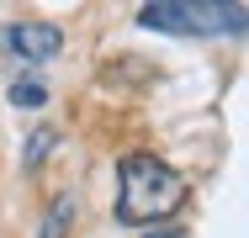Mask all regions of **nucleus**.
Masks as SVG:
<instances>
[{"mask_svg":"<svg viewBox=\"0 0 249 238\" xmlns=\"http://www.w3.org/2000/svg\"><path fill=\"white\" fill-rule=\"evenodd\" d=\"M180 201H186V180H180L164 159L127 153V159L117 164V217H122L127 228L164 222L170 212H180Z\"/></svg>","mask_w":249,"mask_h":238,"instance_id":"1","label":"nucleus"},{"mask_svg":"<svg viewBox=\"0 0 249 238\" xmlns=\"http://www.w3.org/2000/svg\"><path fill=\"white\" fill-rule=\"evenodd\" d=\"M138 27L149 32H170V37H244L249 32V11L228 5V0H159L138 11Z\"/></svg>","mask_w":249,"mask_h":238,"instance_id":"2","label":"nucleus"},{"mask_svg":"<svg viewBox=\"0 0 249 238\" xmlns=\"http://www.w3.org/2000/svg\"><path fill=\"white\" fill-rule=\"evenodd\" d=\"M0 43L11 48L21 64H43V58H53V53L64 48V32L48 27V21H16V27L0 32Z\"/></svg>","mask_w":249,"mask_h":238,"instance_id":"3","label":"nucleus"},{"mask_svg":"<svg viewBox=\"0 0 249 238\" xmlns=\"http://www.w3.org/2000/svg\"><path fill=\"white\" fill-rule=\"evenodd\" d=\"M69 222H74V196L64 190V196H53V206H48V217H43V228H37V238H64Z\"/></svg>","mask_w":249,"mask_h":238,"instance_id":"4","label":"nucleus"},{"mask_svg":"<svg viewBox=\"0 0 249 238\" xmlns=\"http://www.w3.org/2000/svg\"><path fill=\"white\" fill-rule=\"evenodd\" d=\"M53 148H58V133H53V127H37V133L27 138V148H21V170H37Z\"/></svg>","mask_w":249,"mask_h":238,"instance_id":"5","label":"nucleus"},{"mask_svg":"<svg viewBox=\"0 0 249 238\" xmlns=\"http://www.w3.org/2000/svg\"><path fill=\"white\" fill-rule=\"evenodd\" d=\"M43 101H48V90L37 80H16L11 85V106H43Z\"/></svg>","mask_w":249,"mask_h":238,"instance_id":"6","label":"nucleus"},{"mask_svg":"<svg viewBox=\"0 0 249 238\" xmlns=\"http://www.w3.org/2000/svg\"><path fill=\"white\" fill-rule=\"evenodd\" d=\"M143 238H186V228H149Z\"/></svg>","mask_w":249,"mask_h":238,"instance_id":"7","label":"nucleus"}]
</instances>
